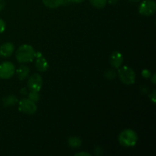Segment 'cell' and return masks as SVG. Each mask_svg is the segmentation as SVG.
I'll list each match as a JSON object with an SVG mask.
<instances>
[{"instance_id":"6da1fadb","label":"cell","mask_w":156,"mask_h":156,"mask_svg":"<svg viewBox=\"0 0 156 156\" xmlns=\"http://www.w3.org/2000/svg\"><path fill=\"white\" fill-rule=\"evenodd\" d=\"M35 50L29 44H24L18 47L16 52V59L21 63L31 62L35 57Z\"/></svg>"},{"instance_id":"7a4b0ae2","label":"cell","mask_w":156,"mask_h":156,"mask_svg":"<svg viewBox=\"0 0 156 156\" xmlns=\"http://www.w3.org/2000/svg\"><path fill=\"white\" fill-rule=\"evenodd\" d=\"M118 141L122 146L126 147H133L138 141V136L133 129H123L119 135Z\"/></svg>"},{"instance_id":"3957f363","label":"cell","mask_w":156,"mask_h":156,"mask_svg":"<svg viewBox=\"0 0 156 156\" xmlns=\"http://www.w3.org/2000/svg\"><path fill=\"white\" fill-rule=\"evenodd\" d=\"M118 76L120 80L126 85H132L136 81L135 72L128 66H123L119 69Z\"/></svg>"},{"instance_id":"277c9868","label":"cell","mask_w":156,"mask_h":156,"mask_svg":"<svg viewBox=\"0 0 156 156\" xmlns=\"http://www.w3.org/2000/svg\"><path fill=\"white\" fill-rule=\"evenodd\" d=\"M18 109L26 114H34L37 111V105L29 98H23L19 101Z\"/></svg>"},{"instance_id":"5b68a950","label":"cell","mask_w":156,"mask_h":156,"mask_svg":"<svg viewBox=\"0 0 156 156\" xmlns=\"http://www.w3.org/2000/svg\"><path fill=\"white\" fill-rule=\"evenodd\" d=\"M156 3L153 0H144L139 7V12L144 16H150L155 13Z\"/></svg>"},{"instance_id":"8992f818","label":"cell","mask_w":156,"mask_h":156,"mask_svg":"<svg viewBox=\"0 0 156 156\" xmlns=\"http://www.w3.org/2000/svg\"><path fill=\"white\" fill-rule=\"evenodd\" d=\"M15 72V67L12 62L5 61L0 64V78L2 79H10Z\"/></svg>"},{"instance_id":"52a82bcc","label":"cell","mask_w":156,"mask_h":156,"mask_svg":"<svg viewBox=\"0 0 156 156\" xmlns=\"http://www.w3.org/2000/svg\"><path fill=\"white\" fill-rule=\"evenodd\" d=\"M43 85V79L41 76L37 73L33 74L28 79L27 86L30 90L39 91L41 89Z\"/></svg>"},{"instance_id":"ba28073f","label":"cell","mask_w":156,"mask_h":156,"mask_svg":"<svg viewBox=\"0 0 156 156\" xmlns=\"http://www.w3.org/2000/svg\"><path fill=\"white\" fill-rule=\"evenodd\" d=\"M123 62V56L122 53L119 51H114L111 53L110 56V62L114 68H120Z\"/></svg>"},{"instance_id":"9c48e42d","label":"cell","mask_w":156,"mask_h":156,"mask_svg":"<svg viewBox=\"0 0 156 156\" xmlns=\"http://www.w3.org/2000/svg\"><path fill=\"white\" fill-rule=\"evenodd\" d=\"M15 47L13 44L10 42H6L0 47V56L2 57H9L13 53Z\"/></svg>"},{"instance_id":"30bf717a","label":"cell","mask_w":156,"mask_h":156,"mask_svg":"<svg viewBox=\"0 0 156 156\" xmlns=\"http://www.w3.org/2000/svg\"><path fill=\"white\" fill-rule=\"evenodd\" d=\"M36 67L40 72H45L47 71V69H48L49 65L47 61L44 59V57L43 56H39V57H37L36 62Z\"/></svg>"},{"instance_id":"8fae6325","label":"cell","mask_w":156,"mask_h":156,"mask_svg":"<svg viewBox=\"0 0 156 156\" xmlns=\"http://www.w3.org/2000/svg\"><path fill=\"white\" fill-rule=\"evenodd\" d=\"M17 76L20 80H24L28 76L29 73H30V69L28 66L25 65H21L19 68L17 69Z\"/></svg>"},{"instance_id":"7c38bea8","label":"cell","mask_w":156,"mask_h":156,"mask_svg":"<svg viewBox=\"0 0 156 156\" xmlns=\"http://www.w3.org/2000/svg\"><path fill=\"white\" fill-rule=\"evenodd\" d=\"M44 5L50 9H56L63 4L65 0H42Z\"/></svg>"},{"instance_id":"4fadbf2b","label":"cell","mask_w":156,"mask_h":156,"mask_svg":"<svg viewBox=\"0 0 156 156\" xmlns=\"http://www.w3.org/2000/svg\"><path fill=\"white\" fill-rule=\"evenodd\" d=\"M68 144L72 148H79L82 146V140L79 137H69L68 140Z\"/></svg>"},{"instance_id":"5bb4252c","label":"cell","mask_w":156,"mask_h":156,"mask_svg":"<svg viewBox=\"0 0 156 156\" xmlns=\"http://www.w3.org/2000/svg\"><path fill=\"white\" fill-rule=\"evenodd\" d=\"M18 101V98L14 95H9L3 98V105L5 107L12 106Z\"/></svg>"},{"instance_id":"9a60e30c","label":"cell","mask_w":156,"mask_h":156,"mask_svg":"<svg viewBox=\"0 0 156 156\" xmlns=\"http://www.w3.org/2000/svg\"><path fill=\"white\" fill-rule=\"evenodd\" d=\"M90 3L92 6L97 9H103L107 5L108 0H89Z\"/></svg>"},{"instance_id":"2e32d148","label":"cell","mask_w":156,"mask_h":156,"mask_svg":"<svg viewBox=\"0 0 156 156\" xmlns=\"http://www.w3.org/2000/svg\"><path fill=\"white\" fill-rule=\"evenodd\" d=\"M28 98L31 100L32 101L37 102L40 99V94L39 91H34V90H30L28 94Z\"/></svg>"},{"instance_id":"e0dca14e","label":"cell","mask_w":156,"mask_h":156,"mask_svg":"<svg viewBox=\"0 0 156 156\" xmlns=\"http://www.w3.org/2000/svg\"><path fill=\"white\" fill-rule=\"evenodd\" d=\"M117 74H116L115 72L112 69L107 70L105 73V77L108 79H113L116 77Z\"/></svg>"},{"instance_id":"ac0fdd59","label":"cell","mask_w":156,"mask_h":156,"mask_svg":"<svg viewBox=\"0 0 156 156\" xmlns=\"http://www.w3.org/2000/svg\"><path fill=\"white\" fill-rule=\"evenodd\" d=\"M5 30V23L2 19L0 18V34L2 33Z\"/></svg>"},{"instance_id":"d6986e66","label":"cell","mask_w":156,"mask_h":156,"mask_svg":"<svg viewBox=\"0 0 156 156\" xmlns=\"http://www.w3.org/2000/svg\"><path fill=\"white\" fill-rule=\"evenodd\" d=\"M142 75H143V77H145V78L151 77L150 71H149L148 69H143V72H142Z\"/></svg>"},{"instance_id":"ffe728a7","label":"cell","mask_w":156,"mask_h":156,"mask_svg":"<svg viewBox=\"0 0 156 156\" xmlns=\"http://www.w3.org/2000/svg\"><path fill=\"white\" fill-rule=\"evenodd\" d=\"M5 5V0H0V12L2 10Z\"/></svg>"},{"instance_id":"44dd1931","label":"cell","mask_w":156,"mask_h":156,"mask_svg":"<svg viewBox=\"0 0 156 156\" xmlns=\"http://www.w3.org/2000/svg\"><path fill=\"white\" fill-rule=\"evenodd\" d=\"M76 155L77 156V155H85V156H90L91 155H90L89 153H88V152H79V153H76Z\"/></svg>"},{"instance_id":"7402d4cb","label":"cell","mask_w":156,"mask_h":156,"mask_svg":"<svg viewBox=\"0 0 156 156\" xmlns=\"http://www.w3.org/2000/svg\"><path fill=\"white\" fill-rule=\"evenodd\" d=\"M69 2H74V3H81L83 1L85 0H69Z\"/></svg>"},{"instance_id":"603a6c76","label":"cell","mask_w":156,"mask_h":156,"mask_svg":"<svg viewBox=\"0 0 156 156\" xmlns=\"http://www.w3.org/2000/svg\"><path fill=\"white\" fill-rule=\"evenodd\" d=\"M155 91H153V92H152V94H151V95H152V101H153V103H155Z\"/></svg>"},{"instance_id":"cb8c5ba5","label":"cell","mask_w":156,"mask_h":156,"mask_svg":"<svg viewBox=\"0 0 156 156\" xmlns=\"http://www.w3.org/2000/svg\"><path fill=\"white\" fill-rule=\"evenodd\" d=\"M118 0H109V3L111 5H114L117 2Z\"/></svg>"},{"instance_id":"d4e9b609","label":"cell","mask_w":156,"mask_h":156,"mask_svg":"<svg viewBox=\"0 0 156 156\" xmlns=\"http://www.w3.org/2000/svg\"><path fill=\"white\" fill-rule=\"evenodd\" d=\"M155 75H154V76H152V82H153L154 84L155 83Z\"/></svg>"},{"instance_id":"484cf974","label":"cell","mask_w":156,"mask_h":156,"mask_svg":"<svg viewBox=\"0 0 156 156\" xmlns=\"http://www.w3.org/2000/svg\"><path fill=\"white\" fill-rule=\"evenodd\" d=\"M129 1H130V2H137L140 1V0H129Z\"/></svg>"}]
</instances>
